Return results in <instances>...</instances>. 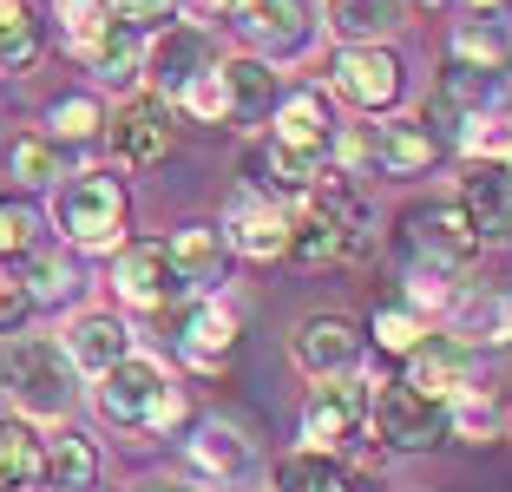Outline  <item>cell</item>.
<instances>
[{
  "label": "cell",
  "instance_id": "20",
  "mask_svg": "<svg viewBox=\"0 0 512 492\" xmlns=\"http://www.w3.org/2000/svg\"><path fill=\"white\" fill-rule=\"evenodd\" d=\"M66 355H73L79 374H106L132 355V335H125L119 315H79V322L66 328Z\"/></svg>",
  "mask_w": 512,
  "mask_h": 492
},
{
  "label": "cell",
  "instance_id": "18",
  "mask_svg": "<svg viewBox=\"0 0 512 492\" xmlns=\"http://www.w3.org/2000/svg\"><path fill=\"white\" fill-rule=\"evenodd\" d=\"M401 381H414V388L434 394V401H453V394L467 388V342H460V335H421V348L407 355Z\"/></svg>",
  "mask_w": 512,
  "mask_h": 492
},
{
  "label": "cell",
  "instance_id": "19",
  "mask_svg": "<svg viewBox=\"0 0 512 492\" xmlns=\"http://www.w3.org/2000/svg\"><path fill=\"white\" fill-rule=\"evenodd\" d=\"M165 250H171V269H178L184 289H197V283L211 289V283H224V269H230V243L217 224H184Z\"/></svg>",
  "mask_w": 512,
  "mask_h": 492
},
{
  "label": "cell",
  "instance_id": "33",
  "mask_svg": "<svg viewBox=\"0 0 512 492\" xmlns=\"http://www.w3.org/2000/svg\"><path fill=\"white\" fill-rule=\"evenodd\" d=\"M368 335H375V342L388 348V355H401V361H407L414 348H421L427 328H421V315H414V309H381L375 322H368Z\"/></svg>",
  "mask_w": 512,
  "mask_h": 492
},
{
  "label": "cell",
  "instance_id": "17",
  "mask_svg": "<svg viewBox=\"0 0 512 492\" xmlns=\"http://www.w3.org/2000/svg\"><path fill=\"white\" fill-rule=\"evenodd\" d=\"M112 151H119L125 164H158L171 151V105L158 99V92L132 99L119 112V125H112Z\"/></svg>",
  "mask_w": 512,
  "mask_h": 492
},
{
  "label": "cell",
  "instance_id": "40",
  "mask_svg": "<svg viewBox=\"0 0 512 492\" xmlns=\"http://www.w3.org/2000/svg\"><path fill=\"white\" fill-rule=\"evenodd\" d=\"M270 171H276V184H289V191H309V184H316V158L276 145V138H270Z\"/></svg>",
  "mask_w": 512,
  "mask_h": 492
},
{
  "label": "cell",
  "instance_id": "29",
  "mask_svg": "<svg viewBox=\"0 0 512 492\" xmlns=\"http://www.w3.org/2000/svg\"><path fill=\"white\" fill-rule=\"evenodd\" d=\"M197 66H204V33L197 27H178V33H165V40L151 46V73L165 79L171 92H178L184 79H197Z\"/></svg>",
  "mask_w": 512,
  "mask_h": 492
},
{
  "label": "cell",
  "instance_id": "39",
  "mask_svg": "<svg viewBox=\"0 0 512 492\" xmlns=\"http://www.w3.org/2000/svg\"><path fill=\"white\" fill-rule=\"evenodd\" d=\"M460 145H467L473 158H493V164H512V125H506V119H473L467 132H460Z\"/></svg>",
  "mask_w": 512,
  "mask_h": 492
},
{
  "label": "cell",
  "instance_id": "27",
  "mask_svg": "<svg viewBox=\"0 0 512 492\" xmlns=\"http://www.w3.org/2000/svg\"><path fill=\"white\" fill-rule=\"evenodd\" d=\"M270 492H342V473H335L329 453L302 447V453H283V460H276Z\"/></svg>",
  "mask_w": 512,
  "mask_h": 492
},
{
  "label": "cell",
  "instance_id": "25",
  "mask_svg": "<svg viewBox=\"0 0 512 492\" xmlns=\"http://www.w3.org/2000/svg\"><path fill=\"white\" fill-rule=\"evenodd\" d=\"M394 20H401V0H329V27L348 46H375Z\"/></svg>",
  "mask_w": 512,
  "mask_h": 492
},
{
  "label": "cell",
  "instance_id": "32",
  "mask_svg": "<svg viewBox=\"0 0 512 492\" xmlns=\"http://www.w3.org/2000/svg\"><path fill=\"white\" fill-rule=\"evenodd\" d=\"M106 14H112V27H125V33H165L171 27V14H178V0H106Z\"/></svg>",
  "mask_w": 512,
  "mask_h": 492
},
{
  "label": "cell",
  "instance_id": "12",
  "mask_svg": "<svg viewBox=\"0 0 512 492\" xmlns=\"http://www.w3.org/2000/svg\"><path fill=\"white\" fill-rule=\"evenodd\" d=\"M112 283H119V296L132 302V309H165L171 296H178V269H171V250L165 243H125L119 250V269H112Z\"/></svg>",
  "mask_w": 512,
  "mask_h": 492
},
{
  "label": "cell",
  "instance_id": "38",
  "mask_svg": "<svg viewBox=\"0 0 512 492\" xmlns=\"http://www.w3.org/2000/svg\"><path fill=\"white\" fill-rule=\"evenodd\" d=\"M7 164H14V178L46 184V178H60V145H53V138H20Z\"/></svg>",
  "mask_w": 512,
  "mask_h": 492
},
{
  "label": "cell",
  "instance_id": "43",
  "mask_svg": "<svg viewBox=\"0 0 512 492\" xmlns=\"http://www.w3.org/2000/svg\"><path fill=\"white\" fill-rule=\"evenodd\" d=\"M145 492H191V486H145Z\"/></svg>",
  "mask_w": 512,
  "mask_h": 492
},
{
  "label": "cell",
  "instance_id": "4",
  "mask_svg": "<svg viewBox=\"0 0 512 492\" xmlns=\"http://www.w3.org/2000/svg\"><path fill=\"white\" fill-rule=\"evenodd\" d=\"M99 414L112 420V427H171V420L184 414L178 388L165 381V368L145 355H125L119 368L99 374Z\"/></svg>",
  "mask_w": 512,
  "mask_h": 492
},
{
  "label": "cell",
  "instance_id": "26",
  "mask_svg": "<svg viewBox=\"0 0 512 492\" xmlns=\"http://www.w3.org/2000/svg\"><path fill=\"white\" fill-rule=\"evenodd\" d=\"M40 486V433L20 420H0V492Z\"/></svg>",
  "mask_w": 512,
  "mask_h": 492
},
{
  "label": "cell",
  "instance_id": "9",
  "mask_svg": "<svg viewBox=\"0 0 512 492\" xmlns=\"http://www.w3.org/2000/svg\"><path fill=\"white\" fill-rule=\"evenodd\" d=\"M335 92H342L355 112H388V105L401 99V60H394L388 46H342Z\"/></svg>",
  "mask_w": 512,
  "mask_h": 492
},
{
  "label": "cell",
  "instance_id": "44",
  "mask_svg": "<svg viewBox=\"0 0 512 492\" xmlns=\"http://www.w3.org/2000/svg\"><path fill=\"white\" fill-rule=\"evenodd\" d=\"M414 7H447V0H414Z\"/></svg>",
  "mask_w": 512,
  "mask_h": 492
},
{
  "label": "cell",
  "instance_id": "36",
  "mask_svg": "<svg viewBox=\"0 0 512 492\" xmlns=\"http://www.w3.org/2000/svg\"><path fill=\"white\" fill-rule=\"evenodd\" d=\"M178 105L191 112V119H204V125L230 119V99H224V79H217V73H197V79H184V86H178Z\"/></svg>",
  "mask_w": 512,
  "mask_h": 492
},
{
  "label": "cell",
  "instance_id": "30",
  "mask_svg": "<svg viewBox=\"0 0 512 492\" xmlns=\"http://www.w3.org/2000/svg\"><path fill=\"white\" fill-rule=\"evenodd\" d=\"M40 53V14L27 0H0V66H27Z\"/></svg>",
  "mask_w": 512,
  "mask_h": 492
},
{
  "label": "cell",
  "instance_id": "28",
  "mask_svg": "<svg viewBox=\"0 0 512 492\" xmlns=\"http://www.w3.org/2000/svg\"><path fill=\"white\" fill-rule=\"evenodd\" d=\"M453 60L480 66V73H512V40L493 27V20H467V27L453 33Z\"/></svg>",
  "mask_w": 512,
  "mask_h": 492
},
{
  "label": "cell",
  "instance_id": "13",
  "mask_svg": "<svg viewBox=\"0 0 512 492\" xmlns=\"http://www.w3.org/2000/svg\"><path fill=\"white\" fill-rule=\"evenodd\" d=\"M217 230H224V243L237 256H283L289 250V210H276L270 197H250V191L230 197V217Z\"/></svg>",
  "mask_w": 512,
  "mask_h": 492
},
{
  "label": "cell",
  "instance_id": "5",
  "mask_svg": "<svg viewBox=\"0 0 512 492\" xmlns=\"http://www.w3.org/2000/svg\"><path fill=\"white\" fill-rule=\"evenodd\" d=\"M401 243H407V256H414V269L453 276V269L473 263L480 230H473V217H467V204H460V197H434V204H414L401 217Z\"/></svg>",
  "mask_w": 512,
  "mask_h": 492
},
{
  "label": "cell",
  "instance_id": "42",
  "mask_svg": "<svg viewBox=\"0 0 512 492\" xmlns=\"http://www.w3.org/2000/svg\"><path fill=\"white\" fill-rule=\"evenodd\" d=\"M480 315H486V335H499V342H512V289H499V296H486V302H480Z\"/></svg>",
  "mask_w": 512,
  "mask_h": 492
},
{
  "label": "cell",
  "instance_id": "11",
  "mask_svg": "<svg viewBox=\"0 0 512 492\" xmlns=\"http://www.w3.org/2000/svg\"><path fill=\"white\" fill-rule=\"evenodd\" d=\"M289 355H296L302 374H316V381H329V374H355V368H362V335H355V322H342V315H316V322L296 328Z\"/></svg>",
  "mask_w": 512,
  "mask_h": 492
},
{
  "label": "cell",
  "instance_id": "22",
  "mask_svg": "<svg viewBox=\"0 0 512 492\" xmlns=\"http://www.w3.org/2000/svg\"><path fill=\"white\" fill-rule=\"evenodd\" d=\"M92 479H99V453H92L86 433L40 440V486L46 492H92Z\"/></svg>",
  "mask_w": 512,
  "mask_h": 492
},
{
  "label": "cell",
  "instance_id": "34",
  "mask_svg": "<svg viewBox=\"0 0 512 492\" xmlns=\"http://www.w3.org/2000/svg\"><path fill=\"white\" fill-rule=\"evenodd\" d=\"M447 407H453V427H460V440H493V433H499V407L486 401L480 388H460Z\"/></svg>",
  "mask_w": 512,
  "mask_h": 492
},
{
  "label": "cell",
  "instance_id": "37",
  "mask_svg": "<svg viewBox=\"0 0 512 492\" xmlns=\"http://www.w3.org/2000/svg\"><path fill=\"white\" fill-rule=\"evenodd\" d=\"M33 230H40V217H33L27 197H0V256H27Z\"/></svg>",
  "mask_w": 512,
  "mask_h": 492
},
{
  "label": "cell",
  "instance_id": "1",
  "mask_svg": "<svg viewBox=\"0 0 512 492\" xmlns=\"http://www.w3.org/2000/svg\"><path fill=\"white\" fill-rule=\"evenodd\" d=\"M0 374H7L14 407H27V414H40V420L73 414V401H79V368H73V355H66V342H53V335H14Z\"/></svg>",
  "mask_w": 512,
  "mask_h": 492
},
{
  "label": "cell",
  "instance_id": "15",
  "mask_svg": "<svg viewBox=\"0 0 512 492\" xmlns=\"http://www.w3.org/2000/svg\"><path fill=\"white\" fill-rule=\"evenodd\" d=\"M440 151H447V138H440L434 125L394 119V125H375V132H368V158H375L388 178H421V171L440 164Z\"/></svg>",
  "mask_w": 512,
  "mask_h": 492
},
{
  "label": "cell",
  "instance_id": "23",
  "mask_svg": "<svg viewBox=\"0 0 512 492\" xmlns=\"http://www.w3.org/2000/svg\"><path fill=\"white\" fill-rule=\"evenodd\" d=\"M276 145L309 151V158H322V151L335 145V125H329L322 92H289V99H276Z\"/></svg>",
  "mask_w": 512,
  "mask_h": 492
},
{
  "label": "cell",
  "instance_id": "35",
  "mask_svg": "<svg viewBox=\"0 0 512 492\" xmlns=\"http://www.w3.org/2000/svg\"><path fill=\"white\" fill-rule=\"evenodd\" d=\"M46 132H53V138H66V145H79V138H92V132H99V105H92L86 92H73V99H60L53 112H46Z\"/></svg>",
  "mask_w": 512,
  "mask_h": 492
},
{
  "label": "cell",
  "instance_id": "6",
  "mask_svg": "<svg viewBox=\"0 0 512 492\" xmlns=\"http://www.w3.org/2000/svg\"><path fill=\"white\" fill-rule=\"evenodd\" d=\"M368 420H375V433L394 453H434L453 433V407L434 401V394H421L414 381H381Z\"/></svg>",
  "mask_w": 512,
  "mask_h": 492
},
{
  "label": "cell",
  "instance_id": "16",
  "mask_svg": "<svg viewBox=\"0 0 512 492\" xmlns=\"http://www.w3.org/2000/svg\"><path fill=\"white\" fill-rule=\"evenodd\" d=\"M250 440H243L230 420H197L191 433H184V460L197 466V479H217V486H237L243 473H250Z\"/></svg>",
  "mask_w": 512,
  "mask_h": 492
},
{
  "label": "cell",
  "instance_id": "7",
  "mask_svg": "<svg viewBox=\"0 0 512 492\" xmlns=\"http://www.w3.org/2000/svg\"><path fill=\"white\" fill-rule=\"evenodd\" d=\"M230 20L243 27V40H250L263 60L302 53V46H309V33H316L309 0H230Z\"/></svg>",
  "mask_w": 512,
  "mask_h": 492
},
{
  "label": "cell",
  "instance_id": "10",
  "mask_svg": "<svg viewBox=\"0 0 512 492\" xmlns=\"http://www.w3.org/2000/svg\"><path fill=\"white\" fill-rule=\"evenodd\" d=\"M171 342H178L184 361L217 368L237 348V309L230 302H184V309H171Z\"/></svg>",
  "mask_w": 512,
  "mask_h": 492
},
{
  "label": "cell",
  "instance_id": "14",
  "mask_svg": "<svg viewBox=\"0 0 512 492\" xmlns=\"http://www.w3.org/2000/svg\"><path fill=\"white\" fill-rule=\"evenodd\" d=\"M460 204H467L480 243H506L512 237V164L480 158L467 171V184H460Z\"/></svg>",
  "mask_w": 512,
  "mask_h": 492
},
{
  "label": "cell",
  "instance_id": "21",
  "mask_svg": "<svg viewBox=\"0 0 512 492\" xmlns=\"http://www.w3.org/2000/svg\"><path fill=\"white\" fill-rule=\"evenodd\" d=\"M73 53H79V66H92L99 86H112V92H125L138 79V66H145V40L125 33V27H99L92 40H79Z\"/></svg>",
  "mask_w": 512,
  "mask_h": 492
},
{
  "label": "cell",
  "instance_id": "3",
  "mask_svg": "<svg viewBox=\"0 0 512 492\" xmlns=\"http://www.w3.org/2000/svg\"><path fill=\"white\" fill-rule=\"evenodd\" d=\"M125 184L112 171H79V178L60 184L53 197V224L66 230V243L79 250H119V230H125Z\"/></svg>",
  "mask_w": 512,
  "mask_h": 492
},
{
  "label": "cell",
  "instance_id": "41",
  "mask_svg": "<svg viewBox=\"0 0 512 492\" xmlns=\"http://www.w3.org/2000/svg\"><path fill=\"white\" fill-rule=\"evenodd\" d=\"M27 315H33V296H27V283L0 269V335H14V328L27 322Z\"/></svg>",
  "mask_w": 512,
  "mask_h": 492
},
{
  "label": "cell",
  "instance_id": "8",
  "mask_svg": "<svg viewBox=\"0 0 512 492\" xmlns=\"http://www.w3.org/2000/svg\"><path fill=\"white\" fill-rule=\"evenodd\" d=\"M362 414H368V401H362V388H348V374L316 381L309 401H302V447H316V453L348 447L355 427H362Z\"/></svg>",
  "mask_w": 512,
  "mask_h": 492
},
{
  "label": "cell",
  "instance_id": "2",
  "mask_svg": "<svg viewBox=\"0 0 512 492\" xmlns=\"http://www.w3.org/2000/svg\"><path fill=\"white\" fill-rule=\"evenodd\" d=\"M289 250L302 263H335V256H362L368 230H362V204L342 191V184H309L289 204Z\"/></svg>",
  "mask_w": 512,
  "mask_h": 492
},
{
  "label": "cell",
  "instance_id": "24",
  "mask_svg": "<svg viewBox=\"0 0 512 492\" xmlns=\"http://www.w3.org/2000/svg\"><path fill=\"white\" fill-rule=\"evenodd\" d=\"M217 79H224L230 119H256V112H270V105H276V73H270L263 53H243V60L217 66Z\"/></svg>",
  "mask_w": 512,
  "mask_h": 492
},
{
  "label": "cell",
  "instance_id": "31",
  "mask_svg": "<svg viewBox=\"0 0 512 492\" xmlns=\"http://www.w3.org/2000/svg\"><path fill=\"white\" fill-rule=\"evenodd\" d=\"M20 283H27L33 309H40V302H66V296H73L66 263H60V256H46V250H27V276H20Z\"/></svg>",
  "mask_w": 512,
  "mask_h": 492
}]
</instances>
